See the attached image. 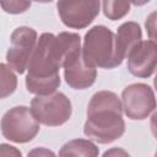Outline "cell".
Returning <instances> with one entry per match:
<instances>
[{
	"label": "cell",
	"mask_w": 157,
	"mask_h": 157,
	"mask_svg": "<svg viewBox=\"0 0 157 157\" xmlns=\"http://www.w3.org/2000/svg\"><path fill=\"white\" fill-rule=\"evenodd\" d=\"M63 67L65 81L71 88L85 90L92 86L96 81L97 70L83 61L81 47L74 49L66 56Z\"/></svg>",
	"instance_id": "9c48e42d"
},
{
	"label": "cell",
	"mask_w": 157,
	"mask_h": 157,
	"mask_svg": "<svg viewBox=\"0 0 157 157\" xmlns=\"http://www.w3.org/2000/svg\"><path fill=\"white\" fill-rule=\"evenodd\" d=\"M125 131L121 101L110 91L94 93L87 105V120L83 132L98 144H110Z\"/></svg>",
	"instance_id": "6da1fadb"
},
{
	"label": "cell",
	"mask_w": 157,
	"mask_h": 157,
	"mask_svg": "<svg viewBox=\"0 0 157 157\" xmlns=\"http://www.w3.org/2000/svg\"><path fill=\"white\" fill-rule=\"evenodd\" d=\"M58 13L63 23L70 28L81 29L92 23L101 9L99 1H59Z\"/></svg>",
	"instance_id": "ba28073f"
},
{
	"label": "cell",
	"mask_w": 157,
	"mask_h": 157,
	"mask_svg": "<svg viewBox=\"0 0 157 157\" xmlns=\"http://www.w3.org/2000/svg\"><path fill=\"white\" fill-rule=\"evenodd\" d=\"M157 65V45L155 40H141L128 54V69L136 77H150Z\"/></svg>",
	"instance_id": "30bf717a"
},
{
	"label": "cell",
	"mask_w": 157,
	"mask_h": 157,
	"mask_svg": "<svg viewBox=\"0 0 157 157\" xmlns=\"http://www.w3.org/2000/svg\"><path fill=\"white\" fill-rule=\"evenodd\" d=\"M98 147L85 139H75L63 145L59 157H98Z\"/></svg>",
	"instance_id": "7c38bea8"
},
{
	"label": "cell",
	"mask_w": 157,
	"mask_h": 157,
	"mask_svg": "<svg viewBox=\"0 0 157 157\" xmlns=\"http://www.w3.org/2000/svg\"><path fill=\"white\" fill-rule=\"evenodd\" d=\"M78 47H81V38L77 33L61 32L58 36L53 33L40 34L27 65V76L33 78L59 76V70L63 67L66 56Z\"/></svg>",
	"instance_id": "7a4b0ae2"
},
{
	"label": "cell",
	"mask_w": 157,
	"mask_h": 157,
	"mask_svg": "<svg viewBox=\"0 0 157 157\" xmlns=\"http://www.w3.org/2000/svg\"><path fill=\"white\" fill-rule=\"evenodd\" d=\"M37 43V32L27 26L16 28L10 37V47L6 53V61L11 70L23 74Z\"/></svg>",
	"instance_id": "52a82bcc"
},
{
	"label": "cell",
	"mask_w": 157,
	"mask_h": 157,
	"mask_svg": "<svg viewBox=\"0 0 157 157\" xmlns=\"http://www.w3.org/2000/svg\"><path fill=\"white\" fill-rule=\"evenodd\" d=\"M0 128L5 139L17 144H25L33 140L40 129L31 109L25 105L9 109L1 118Z\"/></svg>",
	"instance_id": "5b68a950"
},
{
	"label": "cell",
	"mask_w": 157,
	"mask_h": 157,
	"mask_svg": "<svg viewBox=\"0 0 157 157\" xmlns=\"http://www.w3.org/2000/svg\"><path fill=\"white\" fill-rule=\"evenodd\" d=\"M29 109L34 119L47 126H59L65 124L72 113L71 101L61 92L34 97Z\"/></svg>",
	"instance_id": "277c9868"
},
{
	"label": "cell",
	"mask_w": 157,
	"mask_h": 157,
	"mask_svg": "<svg viewBox=\"0 0 157 157\" xmlns=\"http://www.w3.org/2000/svg\"><path fill=\"white\" fill-rule=\"evenodd\" d=\"M17 87V77L6 64L0 63V99L9 97Z\"/></svg>",
	"instance_id": "5bb4252c"
},
{
	"label": "cell",
	"mask_w": 157,
	"mask_h": 157,
	"mask_svg": "<svg viewBox=\"0 0 157 157\" xmlns=\"http://www.w3.org/2000/svg\"><path fill=\"white\" fill-rule=\"evenodd\" d=\"M121 108L125 115L132 120L146 119L156 108L153 90L146 83L126 86L121 93Z\"/></svg>",
	"instance_id": "8992f818"
},
{
	"label": "cell",
	"mask_w": 157,
	"mask_h": 157,
	"mask_svg": "<svg viewBox=\"0 0 157 157\" xmlns=\"http://www.w3.org/2000/svg\"><path fill=\"white\" fill-rule=\"evenodd\" d=\"M102 157H130V155L120 147H113V148L107 150Z\"/></svg>",
	"instance_id": "d6986e66"
},
{
	"label": "cell",
	"mask_w": 157,
	"mask_h": 157,
	"mask_svg": "<svg viewBox=\"0 0 157 157\" xmlns=\"http://www.w3.org/2000/svg\"><path fill=\"white\" fill-rule=\"evenodd\" d=\"M60 86V76L49 77V78H33L26 76V87L27 91L37 96H48L56 91Z\"/></svg>",
	"instance_id": "4fadbf2b"
},
{
	"label": "cell",
	"mask_w": 157,
	"mask_h": 157,
	"mask_svg": "<svg viewBox=\"0 0 157 157\" xmlns=\"http://www.w3.org/2000/svg\"><path fill=\"white\" fill-rule=\"evenodd\" d=\"M141 38H142V32L139 23L134 21H129L119 26L117 33L114 34V43H115L117 59L120 64L128 56L130 50L137 43L141 42Z\"/></svg>",
	"instance_id": "8fae6325"
},
{
	"label": "cell",
	"mask_w": 157,
	"mask_h": 157,
	"mask_svg": "<svg viewBox=\"0 0 157 157\" xmlns=\"http://www.w3.org/2000/svg\"><path fill=\"white\" fill-rule=\"evenodd\" d=\"M155 16H156V13L155 12H152L151 13V16L148 17V20L146 21V28L148 29V32H150V36H151V40H155Z\"/></svg>",
	"instance_id": "ffe728a7"
},
{
	"label": "cell",
	"mask_w": 157,
	"mask_h": 157,
	"mask_svg": "<svg viewBox=\"0 0 157 157\" xmlns=\"http://www.w3.org/2000/svg\"><path fill=\"white\" fill-rule=\"evenodd\" d=\"M27 157H56L55 153L45 147H37L28 152Z\"/></svg>",
	"instance_id": "ac0fdd59"
},
{
	"label": "cell",
	"mask_w": 157,
	"mask_h": 157,
	"mask_svg": "<svg viewBox=\"0 0 157 157\" xmlns=\"http://www.w3.org/2000/svg\"><path fill=\"white\" fill-rule=\"evenodd\" d=\"M0 6L7 13H21L25 12L29 6V1H0Z\"/></svg>",
	"instance_id": "2e32d148"
},
{
	"label": "cell",
	"mask_w": 157,
	"mask_h": 157,
	"mask_svg": "<svg viewBox=\"0 0 157 157\" xmlns=\"http://www.w3.org/2000/svg\"><path fill=\"white\" fill-rule=\"evenodd\" d=\"M83 61L92 67L114 69L120 65L115 54L114 33L105 26H94L85 34L81 49Z\"/></svg>",
	"instance_id": "3957f363"
},
{
	"label": "cell",
	"mask_w": 157,
	"mask_h": 157,
	"mask_svg": "<svg viewBox=\"0 0 157 157\" xmlns=\"http://www.w3.org/2000/svg\"><path fill=\"white\" fill-rule=\"evenodd\" d=\"M102 9L105 17H108L112 21H115L124 17L130 11V2L129 1H103Z\"/></svg>",
	"instance_id": "9a60e30c"
},
{
	"label": "cell",
	"mask_w": 157,
	"mask_h": 157,
	"mask_svg": "<svg viewBox=\"0 0 157 157\" xmlns=\"http://www.w3.org/2000/svg\"><path fill=\"white\" fill-rule=\"evenodd\" d=\"M0 157H22V153L15 146L9 144H0Z\"/></svg>",
	"instance_id": "e0dca14e"
}]
</instances>
